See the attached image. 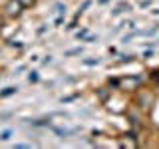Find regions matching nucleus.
<instances>
[{
    "mask_svg": "<svg viewBox=\"0 0 159 149\" xmlns=\"http://www.w3.org/2000/svg\"><path fill=\"white\" fill-rule=\"evenodd\" d=\"M6 10H8L10 16H18V14H20V2H18V0H12V2H8Z\"/></svg>",
    "mask_w": 159,
    "mask_h": 149,
    "instance_id": "obj_1",
    "label": "nucleus"
},
{
    "mask_svg": "<svg viewBox=\"0 0 159 149\" xmlns=\"http://www.w3.org/2000/svg\"><path fill=\"white\" fill-rule=\"evenodd\" d=\"M18 2H20V4H22V6H30V4H32V2H34V0H18Z\"/></svg>",
    "mask_w": 159,
    "mask_h": 149,
    "instance_id": "obj_2",
    "label": "nucleus"
},
{
    "mask_svg": "<svg viewBox=\"0 0 159 149\" xmlns=\"http://www.w3.org/2000/svg\"><path fill=\"white\" fill-rule=\"evenodd\" d=\"M14 92H16V88H8V89H6V92H4V93H2V96H10V93H14Z\"/></svg>",
    "mask_w": 159,
    "mask_h": 149,
    "instance_id": "obj_3",
    "label": "nucleus"
},
{
    "mask_svg": "<svg viewBox=\"0 0 159 149\" xmlns=\"http://www.w3.org/2000/svg\"><path fill=\"white\" fill-rule=\"evenodd\" d=\"M8 137H10V131H4L2 135H0V139H8Z\"/></svg>",
    "mask_w": 159,
    "mask_h": 149,
    "instance_id": "obj_4",
    "label": "nucleus"
},
{
    "mask_svg": "<svg viewBox=\"0 0 159 149\" xmlns=\"http://www.w3.org/2000/svg\"><path fill=\"white\" fill-rule=\"evenodd\" d=\"M0 24H2V18H0Z\"/></svg>",
    "mask_w": 159,
    "mask_h": 149,
    "instance_id": "obj_5",
    "label": "nucleus"
}]
</instances>
